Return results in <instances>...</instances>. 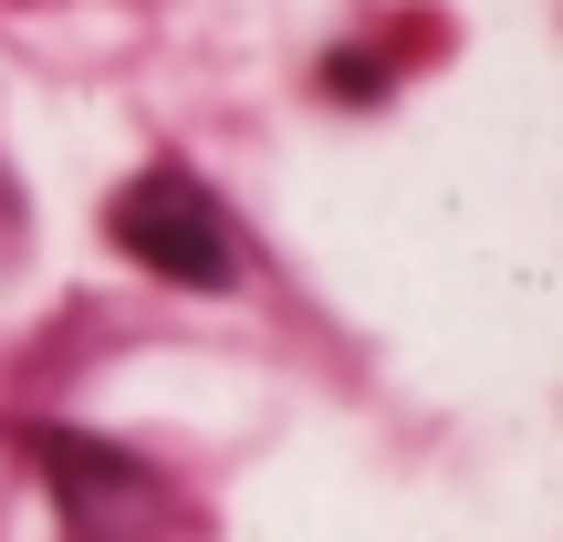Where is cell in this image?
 I'll return each instance as SVG.
<instances>
[{"mask_svg":"<svg viewBox=\"0 0 563 542\" xmlns=\"http://www.w3.org/2000/svg\"><path fill=\"white\" fill-rule=\"evenodd\" d=\"M32 460H42L63 522H74L84 542H146V522L167 511L157 469L125 460V449H104V439H84V428H32Z\"/></svg>","mask_w":563,"mask_h":542,"instance_id":"7a4b0ae2","label":"cell"},{"mask_svg":"<svg viewBox=\"0 0 563 542\" xmlns=\"http://www.w3.org/2000/svg\"><path fill=\"white\" fill-rule=\"evenodd\" d=\"M104 241L125 262H146L157 281H188V292H230V220L188 167H146V178L115 188L104 209Z\"/></svg>","mask_w":563,"mask_h":542,"instance_id":"6da1fadb","label":"cell"}]
</instances>
